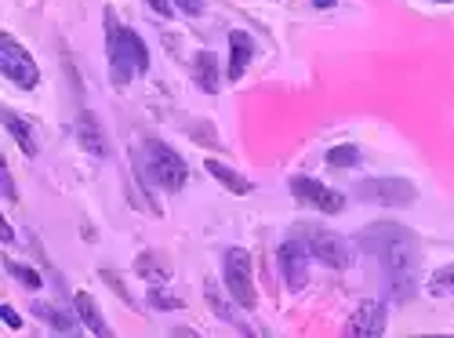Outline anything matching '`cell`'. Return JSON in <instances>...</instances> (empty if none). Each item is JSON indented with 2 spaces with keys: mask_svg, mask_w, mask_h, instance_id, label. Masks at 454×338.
<instances>
[{
  "mask_svg": "<svg viewBox=\"0 0 454 338\" xmlns=\"http://www.w3.org/2000/svg\"><path fill=\"white\" fill-rule=\"evenodd\" d=\"M153 255H138V262H135V270L145 277V280H160V277H168V270L164 266H153Z\"/></svg>",
  "mask_w": 454,
  "mask_h": 338,
  "instance_id": "obj_23",
  "label": "cell"
},
{
  "mask_svg": "<svg viewBox=\"0 0 454 338\" xmlns=\"http://www.w3.org/2000/svg\"><path fill=\"white\" fill-rule=\"evenodd\" d=\"M0 73H4V81H12L22 91H33L36 84H41V66L33 62V55L15 41L12 33L0 36Z\"/></svg>",
  "mask_w": 454,
  "mask_h": 338,
  "instance_id": "obj_5",
  "label": "cell"
},
{
  "mask_svg": "<svg viewBox=\"0 0 454 338\" xmlns=\"http://www.w3.org/2000/svg\"><path fill=\"white\" fill-rule=\"evenodd\" d=\"M77 138L91 157H109V138H106V131H102V124H98V117L91 109L77 113Z\"/></svg>",
  "mask_w": 454,
  "mask_h": 338,
  "instance_id": "obj_11",
  "label": "cell"
},
{
  "mask_svg": "<svg viewBox=\"0 0 454 338\" xmlns=\"http://www.w3.org/2000/svg\"><path fill=\"white\" fill-rule=\"evenodd\" d=\"M0 237H4V244H12V240H15V233H12V225H8V222L0 225Z\"/></svg>",
  "mask_w": 454,
  "mask_h": 338,
  "instance_id": "obj_30",
  "label": "cell"
},
{
  "mask_svg": "<svg viewBox=\"0 0 454 338\" xmlns=\"http://www.w3.org/2000/svg\"><path fill=\"white\" fill-rule=\"evenodd\" d=\"M0 182H4V197H8V204H15V200H19V193H15L12 175H8V171H0Z\"/></svg>",
  "mask_w": 454,
  "mask_h": 338,
  "instance_id": "obj_27",
  "label": "cell"
},
{
  "mask_svg": "<svg viewBox=\"0 0 454 338\" xmlns=\"http://www.w3.org/2000/svg\"><path fill=\"white\" fill-rule=\"evenodd\" d=\"M175 8L197 19V15H204V0H175Z\"/></svg>",
  "mask_w": 454,
  "mask_h": 338,
  "instance_id": "obj_25",
  "label": "cell"
},
{
  "mask_svg": "<svg viewBox=\"0 0 454 338\" xmlns=\"http://www.w3.org/2000/svg\"><path fill=\"white\" fill-rule=\"evenodd\" d=\"M204 298H207V306H211V310L218 313V320H225V324H230V327H240L244 334H251V327H247V324H244V320L237 317V310H233V303H230V298H233V295H230V298H225V295H222V291H218V287H215V284L207 280V284H204Z\"/></svg>",
  "mask_w": 454,
  "mask_h": 338,
  "instance_id": "obj_15",
  "label": "cell"
},
{
  "mask_svg": "<svg viewBox=\"0 0 454 338\" xmlns=\"http://www.w3.org/2000/svg\"><path fill=\"white\" fill-rule=\"evenodd\" d=\"M334 4H338V0H313V8H317V12H331Z\"/></svg>",
  "mask_w": 454,
  "mask_h": 338,
  "instance_id": "obj_29",
  "label": "cell"
},
{
  "mask_svg": "<svg viewBox=\"0 0 454 338\" xmlns=\"http://www.w3.org/2000/svg\"><path fill=\"white\" fill-rule=\"evenodd\" d=\"M102 280H106V284H109V287H113V291H117V295H121V298H124V303H128V306H131V310H135V306H138V303H135V298H131V291H128V287H124V284H121V280H117V273H109V270H102Z\"/></svg>",
  "mask_w": 454,
  "mask_h": 338,
  "instance_id": "obj_24",
  "label": "cell"
},
{
  "mask_svg": "<svg viewBox=\"0 0 454 338\" xmlns=\"http://www.w3.org/2000/svg\"><path fill=\"white\" fill-rule=\"evenodd\" d=\"M327 164H331V168H356V164H360V145L342 142V145L327 149Z\"/></svg>",
  "mask_w": 454,
  "mask_h": 338,
  "instance_id": "obj_20",
  "label": "cell"
},
{
  "mask_svg": "<svg viewBox=\"0 0 454 338\" xmlns=\"http://www.w3.org/2000/svg\"><path fill=\"white\" fill-rule=\"evenodd\" d=\"M33 310V317H41L51 331H59V334H73V331H77V320L81 317H73V313H66L62 306H51V303H33L29 306Z\"/></svg>",
  "mask_w": 454,
  "mask_h": 338,
  "instance_id": "obj_14",
  "label": "cell"
},
{
  "mask_svg": "<svg viewBox=\"0 0 454 338\" xmlns=\"http://www.w3.org/2000/svg\"><path fill=\"white\" fill-rule=\"evenodd\" d=\"M356 244L364 255L382 262L393 303H411V295L419 291V262H422L419 237L400 222H371L360 230Z\"/></svg>",
  "mask_w": 454,
  "mask_h": 338,
  "instance_id": "obj_1",
  "label": "cell"
},
{
  "mask_svg": "<svg viewBox=\"0 0 454 338\" xmlns=\"http://www.w3.org/2000/svg\"><path fill=\"white\" fill-rule=\"evenodd\" d=\"M356 197L364 204H386V208H407L419 200V190L407 178H364L356 185Z\"/></svg>",
  "mask_w": 454,
  "mask_h": 338,
  "instance_id": "obj_7",
  "label": "cell"
},
{
  "mask_svg": "<svg viewBox=\"0 0 454 338\" xmlns=\"http://www.w3.org/2000/svg\"><path fill=\"white\" fill-rule=\"evenodd\" d=\"M429 291H433L436 298L454 295V262H450V266H443V270H436V273L429 277Z\"/></svg>",
  "mask_w": 454,
  "mask_h": 338,
  "instance_id": "obj_21",
  "label": "cell"
},
{
  "mask_svg": "<svg viewBox=\"0 0 454 338\" xmlns=\"http://www.w3.org/2000/svg\"><path fill=\"white\" fill-rule=\"evenodd\" d=\"M440 4H454V0H440Z\"/></svg>",
  "mask_w": 454,
  "mask_h": 338,
  "instance_id": "obj_31",
  "label": "cell"
},
{
  "mask_svg": "<svg viewBox=\"0 0 454 338\" xmlns=\"http://www.w3.org/2000/svg\"><path fill=\"white\" fill-rule=\"evenodd\" d=\"M251 59H254V41L244 29H233L230 33V66H225V77L240 81L247 73V66H251Z\"/></svg>",
  "mask_w": 454,
  "mask_h": 338,
  "instance_id": "obj_12",
  "label": "cell"
},
{
  "mask_svg": "<svg viewBox=\"0 0 454 338\" xmlns=\"http://www.w3.org/2000/svg\"><path fill=\"white\" fill-rule=\"evenodd\" d=\"M73 306H77V317H81V324H84L91 334H98V338H109V334H113V327L106 324L102 310L95 306V298H91L88 291H77V295H73Z\"/></svg>",
  "mask_w": 454,
  "mask_h": 338,
  "instance_id": "obj_13",
  "label": "cell"
},
{
  "mask_svg": "<svg viewBox=\"0 0 454 338\" xmlns=\"http://www.w3.org/2000/svg\"><path fill=\"white\" fill-rule=\"evenodd\" d=\"M4 128H8V135L19 142V149H22V153L33 161L36 153H41V145H36V135H33V128L19 117V113H12V109H4Z\"/></svg>",
  "mask_w": 454,
  "mask_h": 338,
  "instance_id": "obj_16",
  "label": "cell"
},
{
  "mask_svg": "<svg viewBox=\"0 0 454 338\" xmlns=\"http://www.w3.org/2000/svg\"><path fill=\"white\" fill-rule=\"evenodd\" d=\"M149 306H153V310H182V298L168 295L164 287H153V291H149Z\"/></svg>",
  "mask_w": 454,
  "mask_h": 338,
  "instance_id": "obj_22",
  "label": "cell"
},
{
  "mask_svg": "<svg viewBox=\"0 0 454 338\" xmlns=\"http://www.w3.org/2000/svg\"><path fill=\"white\" fill-rule=\"evenodd\" d=\"M138 171H142V178H149V182L160 185V190H168V193H178L182 185H185V178H189L185 161L175 153L168 142H160V138H145L142 142Z\"/></svg>",
  "mask_w": 454,
  "mask_h": 338,
  "instance_id": "obj_3",
  "label": "cell"
},
{
  "mask_svg": "<svg viewBox=\"0 0 454 338\" xmlns=\"http://www.w3.org/2000/svg\"><path fill=\"white\" fill-rule=\"evenodd\" d=\"M204 168H207V175H211V178H218V182L225 185V190L237 193V197H244V193H251V190H254L251 178H244V175H240V171H233V168H225L222 161H207Z\"/></svg>",
  "mask_w": 454,
  "mask_h": 338,
  "instance_id": "obj_17",
  "label": "cell"
},
{
  "mask_svg": "<svg viewBox=\"0 0 454 338\" xmlns=\"http://www.w3.org/2000/svg\"><path fill=\"white\" fill-rule=\"evenodd\" d=\"M193 77H197V88L200 91H207V95L218 91V59L211 51H200L193 59Z\"/></svg>",
  "mask_w": 454,
  "mask_h": 338,
  "instance_id": "obj_18",
  "label": "cell"
},
{
  "mask_svg": "<svg viewBox=\"0 0 454 338\" xmlns=\"http://www.w3.org/2000/svg\"><path fill=\"white\" fill-rule=\"evenodd\" d=\"M145 4L153 8L160 19H171V15H175V0H145Z\"/></svg>",
  "mask_w": 454,
  "mask_h": 338,
  "instance_id": "obj_26",
  "label": "cell"
},
{
  "mask_svg": "<svg viewBox=\"0 0 454 338\" xmlns=\"http://www.w3.org/2000/svg\"><path fill=\"white\" fill-rule=\"evenodd\" d=\"M106 59H109V81L117 88H128L138 73L149 69L145 41L131 26H121L113 12H106Z\"/></svg>",
  "mask_w": 454,
  "mask_h": 338,
  "instance_id": "obj_2",
  "label": "cell"
},
{
  "mask_svg": "<svg viewBox=\"0 0 454 338\" xmlns=\"http://www.w3.org/2000/svg\"><path fill=\"white\" fill-rule=\"evenodd\" d=\"M4 270H8L19 284H26L29 291H41V287H44V277L36 273L33 266H22V262H15V258H4Z\"/></svg>",
  "mask_w": 454,
  "mask_h": 338,
  "instance_id": "obj_19",
  "label": "cell"
},
{
  "mask_svg": "<svg viewBox=\"0 0 454 338\" xmlns=\"http://www.w3.org/2000/svg\"><path fill=\"white\" fill-rule=\"evenodd\" d=\"M298 237L306 240L309 255H313V258H320L324 266H331V270H349L353 251H349V244H346L342 237H338V233L320 230V225H298Z\"/></svg>",
  "mask_w": 454,
  "mask_h": 338,
  "instance_id": "obj_6",
  "label": "cell"
},
{
  "mask_svg": "<svg viewBox=\"0 0 454 338\" xmlns=\"http://www.w3.org/2000/svg\"><path fill=\"white\" fill-rule=\"evenodd\" d=\"M222 280H225V291L233 295V303H237L240 310H254V306H258L251 255H247L244 248H230V251L222 255Z\"/></svg>",
  "mask_w": 454,
  "mask_h": 338,
  "instance_id": "obj_4",
  "label": "cell"
},
{
  "mask_svg": "<svg viewBox=\"0 0 454 338\" xmlns=\"http://www.w3.org/2000/svg\"><path fill=\"white\" fill-rule=\"evenodd\" d=\"M0 313H4V324H8L12 331H19V327H22V320H19V313H15V306H8V303H4V310H0Z\"/></svg>",
  "mask_w": 454,
  "mask_h": 338,
  "instance_id": "obj_28",
  "label": "cell"
},
{
  "mask_svg": "<svg viewBox=\"0 0 454 338\" xmlns=\"http://www.w3.org/2000/svg\"><path fill=\"white\" fill-rule=\"evenodd\" d=\"M306 258H309V248H306V240H301V237H291V240H284L277 248L280 273H284V284L291 291H301V287H306V280H309V262Z\"/></svg>",
  "mask_w": 454,
  "mask_h": 338,
  "instance_id": "obj_9",
  "label": "cell"
},
{
  "mask_svg": "<svg viewBox=\"0 0 454 338\" xmlns=\"http://www.w3.org/2000/svg\"><path fill=\"white\" fill-rule=\"evenodd\" d=\"M346 334H353V338H378V334H386V303H378V298L360 303L356 313L346 324Z\"/></svg>",
  "mask_w": 454,
  "mask_h": 338,
  "instance_id": "obj_10",
  "label": "cell"
},
{
  "mask_svg": "<svg viewBox=\"0 0 454 338\" xmlns=\"http://www.w3.org/2000/svg\"><path fill=\"white\" fill-rule=\"evenodd\" d=\"M287 185H291V193L298 197V204H309V208H317L324 215H338L346 208L342 193L331 190V185H324V182H317V178H309V175H294Z\"/></svg>",
  "mask_w": 454,
  "mask_h": 338,
  "instance_id": "obj_8",
  "label": "cell"
}]
</instances>
